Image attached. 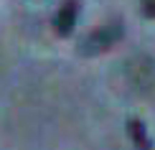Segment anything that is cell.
Instances as JSON below:
<instances>
[{
    "mask_svg": "<svg viewBox=\"0 0 155 150\" xmlns=\"http://www.w3.org/2000/svg\"><path fill=\"white\" fill-rule=\"evenodd\" d=\"M145 71H155V61H150L147 56H140V58H135V61L127 64L130 82H132L137 89H150V87H153V84L145 79Z\"/></svg>",
    "mask_w": 155,
    "mask_h": 150,
    "instance_id": "2",
    "label": "cell"
},
{
    "mask_svg": "<svg viewBox=\"0 0 155 150\" xmlns=\"http://www.w3.org/2000/svg\"><path fill=\"white\" fill-rule=\"evenodd\" d=\"M140 10H143V15H147V18H155V0H143Z\"/></svg>",
    "mask_w": 155,
    "mask_h": 150,
    "instance_id": "5",
    "label": "cell"
},
{
    "mask_svg": "<svg viewBox=\"0 0 155 150\" xmlns=\"http://www.w3.org/2000/svg\"><path fill=\"white\" fill-rule=\"evenodd\" d=\"M127 132H130V140L135 142L137 150H150L153 148L150 138H147V130H145V125L140 120H130L127 122Z\"/></svg>",
    "mask_w": 155,
    "mask_h": 150,
    "instance_id": "4",
    "label": "cell"
},
{
    "mask_svg": "<svg viewBox=\"0 0 155 150\" xmlns=\"http://www.w3.org/2000/svg\"><path fill=\"white\" fill-rule=\"evenodd\" d=\"M122 33H125V28H122L120 21H112V23H104L99 25L97 31H92L84 41L79 43V51L84 56H94V54H102V51H107L109 46H114V43L122 38Z\"/></svg>",
    "mask_w": 155,
    "mask_h": 150,
    "instance_id": "1",
    "label": "cell"
},
{
    "mask_svg": "<svg viewBox=\"0 0 155 150\" xmlns=\"http://www.w3.org/2000/svg\"><path fill=\"white\" fill-rule=\"evenodd\" d=\"M76 15H79V3L76 0H66L61 5V10L56 13V31H59V36H69L74 31Z\"/></svg>",
    "mask_w": 155,
    "mask_h": 150,
    "instance_id": "3",
    "label": "cell"
}]
</instances>
